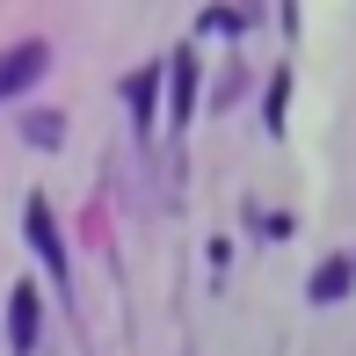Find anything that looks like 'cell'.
<instances>
[{
    "instance_id": "cell-1",
    "label": "cell",
    "mask_w": 356,
    "mask_h": 356,
    "mask_svg": "<svg viewBox=\"0 0 356 356\" xmlns=\"http://www.w3.org/2000/svg\"><path fill=\"white\" fill-rule=\"evenodd\" d=\"M8 349H15V356L37 349V291H29V284L8 298Z\"/></svg>"
},
{
    "instance_id": "cell-2",
    "label": "cell",
    "mask_w": 356,
    "mask_h": 356,
    "mask_svg": "<svg viewBox=\"0 0 356 356\" xmlns=\"http://www.w3.org/2000/svg\"><path fill=\"white\" fill-rule=\"evenodd\" d=\"M37 73H44V44H15V51L0 58V95H22Z\"/></svg>"
},
{
    "instance_id": "cell-3",
    "label": "cell",
    "mask_w": 356,
    "mask_h": 356,
    "mask_svg": "<svg viewBox=\"0 0 356 356\" xmlns=\"http://www.w3.org/2000/svg\"><path fill=\"white\" fill-rule=\"evenodd\" d=\"M29 240H37V248L58 262V233H51V218H44V204H29Z\"/></svg>"
}]
</instances>
